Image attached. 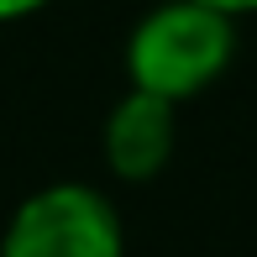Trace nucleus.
Listing matches in <instances>:
<instances>
[{
    "mask_svg": "<svg viewBox=\"0 0 257 257\" xmlns=\"http://www.w3.org/2000/svg\"><path fill=\"white\" fill-rule=\"evenodd\" d=\"M231 53H236V21L220 16L194 0H163L137 21L132 42H126V74L132 89L163 100H189L205 84L226 74Z\"/></svg>",
    "mask_w": 257,
    "mask_h": 257,
    "instance_id": "f257e3e1",
    "label": "nucleus"
},
{
    "mask_svg": "<svg viewBox=\"0 0 257 257\" xmlns=\"http://www.w3.org/2000/svg\"><path fill=\"white\" fill-rule=\"evenodd\" d=\"M121 215L89 184H48L11 215L0 257H121Z\"/></svg>",
    "mask_w": 257,
    "mask_h": 257,
    "instance_id": "f03ea898",
    "label": "nucleus"
},
{
    "mask_svg": "<svg viewBox=\"0 0 257 257\" xmlns=\"http://www.w3.org/2000/svg\"><path fill=\"white\" fill-rule=\"evenodd\" d=\"M173 100L132 89L105 121V163H110L115 179H153L163 173V163L173 158Z\"/></svg>",
    "mask_w": 257,
    "mask_h": 257,
    "instance_id": "7ed1b4c3",
    "label": "nucleus"
},
{
    "mask_svg": "<svg viewBox=\"0 0 257 257\" xmlns=\"http://www.w3.org/2000/svg\"><path fill=\"white\" fill-rule=\"evenodd\" d=\"M194 6H210V11H220V16H231V21H236V16H252V11H257V0H194Z\"/></svg>",
    "mask_w": 257,
    "mask_h": 257,
    "instance_id": "20e7f679",
    "label": "nucleus"
},
{
    "mask_svg": "<svg viewBox=\"0 0 257 257\" xmlns=\"http://www.w3.org/2000/svg\"><path fill=\"white\" fill-rule=\"evenodd\" d=\"M48 0H0V21H21V16H32V11H42Z\"/></svg>",
    "mask_w": 257,
    "mask_h": 257,
    "instance_id": "39448f33",
    "label": "nucleus"
}]
</instances>
